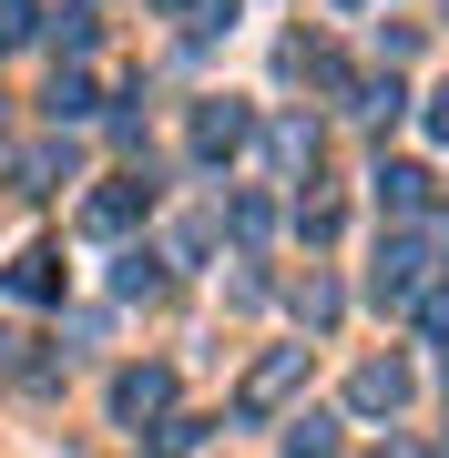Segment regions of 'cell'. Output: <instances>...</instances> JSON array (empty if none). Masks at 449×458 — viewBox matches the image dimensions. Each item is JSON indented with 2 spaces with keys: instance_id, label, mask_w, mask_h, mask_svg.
<instances>
[{
  "instance_id": "obj_1",
  "label": "cell",
  "mask_w": 449,
  "mask_h": 458,
  "mask_svg": "<svg viewBox=\"0 0 449 458\" xmlns=\"http://www.w3.org/2000/svg\"><path fill=\"white\" fill-rule=\"evenodd\" d=\"M399 397H409V367H399V357L358 367V408H367V418H378V408H399Z\"/></svg>"
},
{
  "instance_id": "obj_2",
  "label": "cell",
  "mask_w": 449,
  "mask_h": 458,
  "mask_svg": "<svg viewBox=\"0 0 449 458\" xmlns=\"http://www.w3.org/2000/svg\"><path fill=\"white\" fill-rule=\"evenodd\" d=\"M164 397H174V377H164V367H134V377L113 387V408H123V418H153Z\"/></svg>"
},
{
  "instance_id": "obj_3",
  "label": "cell",
  "mask_w": 449,
  "mask_h": 458,
  "mask_svg": "<svg viewBox=\"0 0 449 458\" xmlns=\"http://www.w3.org/2000/svg\"><path fill=\"white\" fill-rule=\"evenodd\" d=\"M297 377H307V346H286V357H266V367H255V387H246V408H276V397L297 387Z\"/></svg>"
},
{
  "instance_id": "obj_4",
  "label": "cell",
  "mask_w": 449,
  "mask_h": 458,
  "mask_svg": "<svg viewBox=\"0 0 449 458\" xmlns=\"http://www.w3.org/2000/svg\"><path fill=\"white\" fill-rule=\"evenodd\" d=\"M246 143V113H235V102H204L194 113V153H235Z\"/></svg>"
},
{
  "instance_id": "obj_5",
  "label": "cell",
  "mask_w": 449,
  "mask_h": 458,
  "mask_svg": "<svg viewBox=\"0 0 449 458\" xmlns=\"http://www.w3.org/2000/svg\"><path fill=\"white\" fill-rule=\"evenodd\" d=\"M419 194H429L419 164H388V174H378V204H388V214H419Z\"/></svg>"
},
{
  "instance_id": "obj_6",
  "label": "cell",
  "mask_w": 449,
  "mask_h": 458,
  "mask_svg": "<svg viewBox=\"0 0 449 458\" xmlns=\"http://www.w3.org/2000/svg\"><path fill=\"white\" fill-rule=\"evenodd\" d=\"M134 214H143V183H113V194H92V225H102V234L134 225Z\"/></svg>"
},
{
  "instance_id": "obj_7",
  "label": "cell",
  "mask_w": 449,
  "mask_h": 458,
  "mask_svg": "<svg viewBox=\"0 0 449 458\" xmlns=\"http://www.w3.org/2000/svg\"><path fill=\"white\" fill-rule=\"evenodd\" d=\"M51 265H62V255H21V265H11V295H51V285H62Z\"/></svg>"
},
{
  "instance_id": "obj_8",
  "label": "cell",
  "mask_w": 449,
  "mask_h": 458,
  "mask_svg": "<svg viewBox=\"0 0 449 458\" xmlns=\"http://www.w3.org/2000/svg\"><path fill=\"white\" fill-rule=\"evenodd\" d=\"M51 113H62V123H82V113H92V82H82V72H72V82H51Z\"/></svg>"
},
{
  "instance_id": "obj_9",
  "label": "cell",
  "mask_w": 449,
  "mask_h": 458,
  "mask_svg": "<svg viewBox=\"0 0 449 458\" xmlns=\"http://www.w3.org/2000/svg\"><path fill=\"white\" fill-rule=\"evenodd\" d=\"M337 438H327V418H297V438H286V458H327Z\"/></svg>"
},
{
  "instance_id": "obj_10",
  "label": "cell",
  "mask_w": 449,
  "mask_h": 458,
  "mask_svg": "<svg viewBox=\"0 0 449 458\" xmlns=\"http://www.w3.org/2000/svg\"><path fill=\"white\" fill-rule=\"evenodd\" d=\"M41 31V11H31V0H0V41H31Z\"/></svg>"
},
{
  "instance_id": "obj_11",
  "label": "cell",
  "mask_w": 449,
  "mask_h": 458,
  "mask_svg": "<svg viewBox=\"0 0 449 458\" xmlns=\"http://www.w3.org/2000/svg\"><path fill=\"white\" fill-rule=\"evenodd\" d=\"M429 132H439V143H449V92H429Z\"/></svg>"
}]
</instances>
